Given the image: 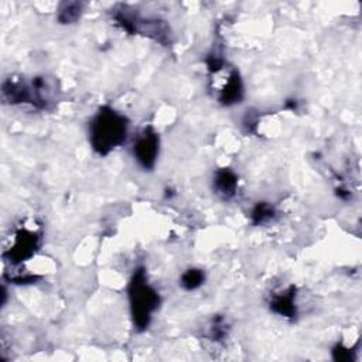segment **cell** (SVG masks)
Masks as SVG:
<instances>
[{"label": "cell", "mask_w": 362, "mask_h": 362, "mask_svg": "<svg viewBox=\"0 0 362 362\" xmlns=\"http://www.w3.org/2000/svg\"><path fill=\"white\" fill-rule=\"evenodd\" d=\"M127 132V119L109 106H103L91 120L90 143L98 155L106 156L125 143Z\"/></svg>", "instance_id": "cell-1"}, {"label": "cell", "mask_w": 362, "mask_h": 362, "mask_svg": "<svg viewBox=\"0 0 362 362\" xmlns=\"http://www.w3.org/2000/svg\"><path fill=\"white\" fill-rule=\"evenodd\" d=\"M127 294H129L133 324L139 331H143L151 326L152 315L160 306V296L157 290L148 283L143 268L135 270L129 287H127Z\"/></svg>", "instance_id": "cell-2"}, {"label": "cell", "mask_w": 362, "mask_h": 362, "mask_svg": "<svg viewBox=\"0 0 362 362\" xmlns=\"http://www.w3.org/2000/svg\"><path fill=\"white\" fill-rule=\"evenodd\" d=\"M160 152V138L152 129H146L136 138L133 143V156L139 166L144 170H153Z\"/></svg>", "instance_id": "cell-3"}, {"label": "cell", "mask_w": 362, "mask_h": 362, "mask_svg": "<svg viewBox=\"0 0 362 362\" xmlns=\"http://www.w3.org/2000/svg\"><path fill=\"white\" fill-rule=\"evenodd\" d=\"M38 248V235L33 231L18 229L14 242L10 249L5 253V258L12 263L17 265L31 258Z\"/></svg>", "instance_id": "cell-4"}, {"label": "cell", "mask_w": 362, "mask_h": 362, "mask_svg": "<svg viewBox=\"0 0 362 362\" xmlns=\"http://www.w3.org/2000/svg\"><path fill=\"white\" fill-rule=\"evenodd\" d=\"M270 310L286 318H294L297 315L296 309V287L290 286L287 290L274 294L270 299Z\"/></svg>", "instance_id": "cell-5"}, {"label": "cell", "mask_w": 362, "mask_h": 362, "mask_svg": "<svg viewBox=\"0 0 362 362\" xmlns=\"http://www.w3.org/2000/svg\"><path fill=\"white\" fill-rule=\"evenodd\" d=\"M214 190L216 193L224 200H229L235 196L238 190V177L231 168L217 170L214 176Z\"/></svg>", "instance_id": "cell-6"}, {"label": "cell", "mask_w": 362, "mask_h": 362, "mask_svg": "<svg viewBox=\"0 0 362 362\" xmlns=\"http://www.w3.org/2000/svg\"><path fill=\"white\" fill-rule=\"evenodd\" d=\"M242 98H244V87H242L241 77L237 71H232L229 79L227 81V85L221 91L220 102L222 105L229 106L233 103H240Z\"/></svg>", "instance_id": "cell-7"}, {"label": "cell", "mask_w": 362, "mask_h": 362, "mask_svg": "<svg viewBox=\"0 0 362 362\" xmlns=\"http://www.w3.org/2000/svg\"><path fill=\"white\" fill-rule=\"evenodd\" d=\"M205 281V274L200 269H188L181 274L180 285L185 290H196L198 289Z\"/></svg>", "instance_id": "cell-8"}, {"label": "cell", "mask_w": 362, "mask_h": 362, "mask_svg": "<svg viewBox=\"0 0 362 362\" xmlns=\"http://www.w3.org/2000/svg\"><path fill=\"white\" fill-rule=\"evenodd\" d=\"M82 12L81 3H64L58 13V20L62 25H71L79 18Z\"/></svg>", "instance_id": "cell-9"}, {"label": "cell", "mask_w": 362, "mask_h": 362, "mask_svg": "<svg viewBox=\"0 0 362 362\" xmlns=\"http://www.w3.org/2000/svg\"><path fill=\"white\" fill-rule=\"evenodd\" d=\"M250 217L255 225H262L274 217V208L268 203H259L253 208Z\"/></svg>", "instance_id": "cell-10"}, {"label": "cell", "mask_w": 362, "mask_h": 362, "mask_svg": "<svg viewBox=\"0 0 362 362\" xmlns=\"http://www.w3.org/2000/svg\"><path fill=\"white\" fill-rule=\"evenodd\" d=\"M225 334H227V326L222 318L221 317L214 318V323H212L209 328V337L214 339V341H220V339L225 337Z\"/></svg>", "instance_id": "cell-11"}, {"label": "cell", "mask_w": 362, "mask_h": 362, "mask_svg": "<svg viewBox=\"0 0 362 362\" xmlns=\"http://www.w3.org/2000/svg\"><path fill=\"white\" fill-rule=\"evenodd\" d=\"M333 357H334L335 361H341V362L351 361V359H352V351L344 348L343 346H337V347L333 350Z\"/></svg>", "instance_id": "cell-12"}]
</instances>
